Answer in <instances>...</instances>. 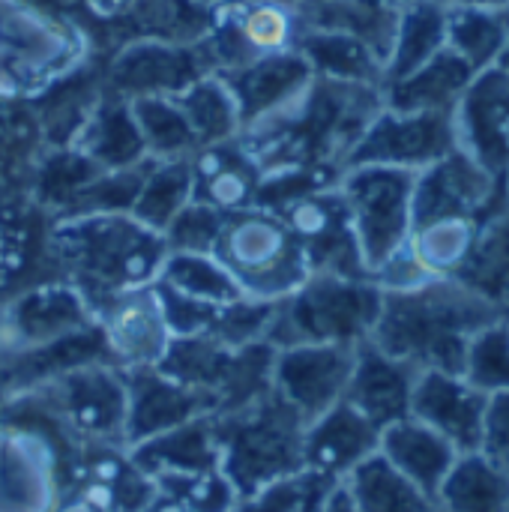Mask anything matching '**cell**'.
<instances>
[{
  "label": "cell",
  "mask_w": 509,
  "mask_h": 512,
  "mask_svg": "<svg viewBox=\"0 0 509 512\" xmlns=\"http://www.w3.org/2000/svg\"><path fill=\"white\" fill-rule=\"evenodd\" d=\"M459 147L509 180V69L480 72L456 108Z\"/></svg>",
  "instance_id": "ac0fdd59"
},
{
  "label": "cell",
  "mask_w": 509,
  "mask_h": 512,
  "mask_svg": "<svg viewBox=\"0 0 509 512\" xmlns=\"http://www.w3.org/2000/svg\"><path fill=\"white\" fill-rule=\"evenodd\" d=\"M264 168L243 138L198 147L192 153L195 201L216 207L219 213H237L255 207Z\"/></svg>",
  "instance_id": "603a6c76"
},
{
  "label": "cell",
  "mask_w": 509,
  "mask_h": 512,
  "mask_svg": "<svg viewBox=\"0 0 509 512\" xmlns=\"http://www.w3.org/2000/svg\"><path fill=\"white\" fill-rule=\"evenodd\" d=\"M438 512H509V471L483 450L459 456L444 480Z\"/></svg>",
  "instance_id": "f546056e"
},
{
  "label": "cell",
  "mask_w": 509,
  "mask_h": 512,
  "mask_svg": "<svg viewBox=\"0 0 509 512\" xmlns=\"http://www.w3.org/2000/svg\"><path fill=\"white\" fill-rule=\"evenodd\" d=\"M384 309V288L375 279L309 273V279L276 306L270 345H348L372 339Z\"/></svg>",
  "instance_id": "5b68a950"
},
{
  "label": "cell",
  "mask_w": 509,
  "mask_h": 512,
  "mask_svg": "<svg viewBox=\"0 0 509 512\" xmlns=\"http://www.w3.org/2000/svg\"><path fill=\"white\" fill-rule=\"evenodd\" d=\"M462 378L477 387L486 396L495 393H507L509 390V324L507 315L495 318L492 324H486L483 330L474 333L468 354H465V366H462Z\"/></svg>",
  "instance_id": "ab89813d"
},
{
  "label": "cell",
  "mask_w": 509,
  "mask_h": 512,
  "mask_svg": "<svg viewBox=\"0 0 509 512\" xmlns=\"http://www.w3.org/2000/svg\"><path fill=\"white\" fill-rule=\"evenodd\" d=\"M156 486L168 495H174L180 504H186L192 512H231L237 504V489L231 480L216 471L204 474H174V477H159Z\"/></svg>",
  "instance_id": "7bdbcfd3"
},
{
  "label": "cell",
  "mask_w": 509,
  "mask_h": 512,
  "mask_svg": "<svg viewBox=\"0 0 509 512\" xmlns=\"http://www.w3.org/2000/svg\"><path fill=\"white\" fill-rule=\"evenodd\" d=\"M480 450L509 471V390L489 396L486 429H483V447Z\"/></svg>",
  "instance_id": "bcb514c9"
},
{
  "label": "cell",
  "mask_w": 509,
  "mask_h": 512,
  "mask_svg": "<svg viewBox=\"0 0 509 512\" xmlns=\"http://www.w3.org/2000/svg\"><path fill=\"white\" fill-rule=\"evenodd\" d=\"M342 486L360 512H438L435 498L417 489L405 474H399L381 453L360 462Z\"/></svg>",
  "instance_id": "d6a6232c"
},
{
  "label": "cell",
  "mask_w": 509,
  "mask_h": 512,
  "mask_svg": "<svg viewBox=\"0 0 509 512\" xmlns=\"http://www.w3.org/2000/svg\"><path fill=\"white\" fill-rule=\"evenodd\" d=\"M489 396L456 372H420L411 417L444 435L462 456L483 447Z\"/></svg>",
  "instance_id": "e0dca14e"
},
{
  "label": "cell",
  "mask_w": 509,
  "mask_h": 512,
  "mask_svg": "<svg viewBox=\"0 0 509 512\" xmlns=\"http://www.w3.org/2000/svg\"><path fill=\"white\" fill-rule=\"evenodd\" d=\"M501 57H504V60H501V66H504V69H509V42H507V48H504V54H501Z\"/></svg>",
  "instance_id": "11a10c76"
},
{
  "label": "cell",
  "mask_w": 509,
  "mask_h": 512,
  "mask_svg": "<svg viewBox=\"0 0 509 512\" xmlns=\"http://www.w3.org/2000/svg\"><path fill=\"white\" fill-rule=\"evenodd\" d=\"M213 255L249 300L282 303L309 279V261L288 222L264 207L225 213Z\"/></svg>",
  "instance_id": "8992f818"
},
{
  "label": "cell",
  "mask_w": 509,
  "mask_h": 512,
  "mask_svg": "<svg viewBox=\"0 0 509 512\" xmlns=\"http://www.w3.org/2000/svg\"><path fill=\"white\" fill-rule=\"evenodd\" d=\"M354 351L348 345H285L273 360V393L309 426L345 399Z\"/></svg>",
  "instance_id": "7c38bea8"
},
{
  "label": "cell",
  "mask_w": 509,
  "mask_h": 512,
  "mask_svg": "<svg viewBox=\"0 0 509 512\" xmlns=\"http://www.w3.org/2000/svg\"><path fill=\"white\" fill-rule=\"evenodd\" d=\"M509 27L504 9H471L456 6L447 15V48H453L477 75L504 54Z\"/></svg>",
  "instance_id": "74e56055"
},
{
  "label": "cell",
  "mask_w": 509,
  "mask_h": 512,
  "mask_svg": "<svg viewBox=\"0 0 509 512\" xmlns=\"http://www.w3.org/2000/svg\"><path fill=\"white\" fill-rule=\"evenodd\" d=\"M264 3H276V6H288V9H300L306 0H264Z\"/></svg>",
  "instance_id": "f5cc1de1"
},
{
  "label": "cell",
  "mask_w": 509,
  "mask_h": 512,
  "mask_svg": "<svg viewBox=\"0 0 509 512\" xmlns=\"http://www.w3.org/2000/svg\"><path fill=\"white\" fill-rule=\"evenodd\" d=\"M489 300L504 315L509 312V204L498 210L477 234L468 258L450 276Z\"/></svg>",
  "instance_id": "4dcf8cb0"
},
{
  "label": "cell",
  "mask_w": 509,
  "mask_h": 512,
  "mask_svg": "<svg viewBox=\"0 0 509 512\" xmlns=\"http://www.w3.org/2000/svg\"><path fill=\"white\" fill-rule=\"evenodd\" d=\"M156 285V282H153ZM159 291V300H162V309H165V321L177 336H198V333H207L210 324H213V315L219 306H207V303H198V300H189L183 294H174L162 285H156Z\"/></svg>",
  "instance_id": "f6af8a7d"
},
{
  "label": "cell",
  "mask_w": 509,
  "mask_h": 512,
  "mask_svg": "<svg viewBox=\"0 0 509 512\" xmlns=\"http://www.w3.org/2000/svg\"><path fill=\"white\" fill-rule=\"evenodd\" d=\"M315 512H360V510H357V504L351 501L348 489H345L342 483H336V486L321 498V504H318V510Z\"/></svg>",
  "instance_id": "681fc988"
},
{
  "label": "cell",
  "mask_w": 509,
  "mask_h": 512,
  "mask_svg": "<svg viewBox=\"0 0 509 512\" xmlns=\"http://www.w3.org/2000/svg\"><path fill=\"white\" fill-rule=\"evenodd\" d=\"M447 15L450 9L438 0H408L399 18L396 45L387 60V81L405 78L420 69L438 51L447 48Z\"/></svg>",
  "instance_id": "836d02e7"
},
{
  "label": "cell",
  "mask_w": 509,
  "mask_h": 512,
  "mask_svg": "<svg viewBox=\"0 0 509 512\" xmlns=\"http://www.w3.org/2000/svg\"><path fill=\"white\" fill-rule=\"evenodd\" d=\"M444 3L447 9H456V6H471V9H509V0H438Z\"/></svg>",
  "instance_id": "816d5d0a"
},
{
  "label": "cell",
  "mask_w": 509,
  "mask_h": 512,
  "mask_svg": "<svg viewBox=\"0 0 509 512\" xmlns=\"http://www.w3.org/2000/svg\"><path fill=\"white\" fill-rule=\"evenodd\" d=\"M216 18V6L207 0H135V6L114 24H105L114 33V42L156 39L174 45L201 42Z\"/></svg>",
  "instance_id": "83f0119b"
},
{
  "label": "cell",
  "mask_w": 509,
  "mask_h": 512,
  "mask_svg": "<svg viewBox=\"0 0 509 512\" xmlns=\"http://www.w3.org/2000/svg\"><path fill=\"white\" fill-rule=\"evenodd\" d=\"M132 6H135V0H84V12H87V18H93L96 24H114V21H120Z\"/></svg>",
  "instance_id": "7dc6e473"
},
{
  "label": "cell",
  "mask_w": 509,
  "mask_h": 512,
  "mask_svg": "<svg viewBox=\"0 0 509 512\" xmlns=\"http://www.w3.org/2000/svg\"><path fill=\"white\" fill-rule=\"evenodd\" d=\"M279 216L297 234L312 273L372 279L363 264V255H360V246L348 219V207L339 192V180L291 201L285 210H279Z\"/></svg>",
  "instance_id": "4fadbf2b"
},
{
  "label": "cell",
  "mask_w": 509,
  "mask_h": 512,
  "mask_svg": "<svg viewBox=\"0 0 509 512\" xmlns=\"http://www.w3.org/2000/svg\"><path fill=\"white\" fill-rule=\"evenodd\" d=\"M195 198L192 156L186 159H153L132 204V216L153 231H165L174 216Z\"/></svg>",
  "instance_id": "e575fe53"
},
{
  "label": "cell",
  "mask_w": 509,
  "mask_h": 512,
  "mask_svg": "<svg viewBox=\"0 0 509 512\" xmlns=\"http://www.w3.org/2000/svg\"><path fill=\"white\" fill-rule=\"evenodd\" d=\"M72 512H105V510H90V507H69Z\"/></svg>",
  "instance_id": "9f6ffc18"
},
{
  "label": "cell",
  "mask_w": 509,
  "mask_h": 512,
  "mask_svg": "<svg viewBox=\"0 0 509 512\" xmlns=\"http://www.w3.org/2000/svg\"><path fill=\"white\" fill-rule=\"evenodd\" d=\"M123 378H126V447H135L180 423L210 414L204 396L183 387L159 366L123 369Z\"/></svg>",
  "instance_id": "7402d4cb"
},
{
  "label": "cell",
  "mask_w": 509,
  "mask_h": 512,
  "mask_svg": "<svg viewBox=\"0 0 509 512\" xmlns=\"http://www.w3.org/2000/svg\"><path fill=\"white\" fill-rule=\"evenodd\" d=\"M417 378L420 372L411 363L381 351L372 339H366L354 351V369L345 390V402L357 408L366 420H372L378 429H387L411 417Z\"/></svg>",
  "instance_id": "ffe728a7"
},
{
  "label": "cell",
  "mask_w": 509,
  "mask_h": 512,
  "mask_svg": "<svg viewBox=\"0 0 509 512\" xmlns=\"http://www.w3.org/2000/svg\"><path fill=\"white\" fill-rule=\"evenodd\" d=\"M96 327L120 369L159 366L174 342L156 285L120 291L93 306Z\"/></svg>",
  "instance_id": "9a60e30c"
},
{
  "label": "cell",
  "mask_w": 509,
  "mask_h": 512,
  "mask_svg": "<svg viewBox=\"0 0 509 512\" xmlns=\"http://www.w3.org/2000/svg\"><path fill=\"white\" fill-rule=\"evenodd\" d=\"M69 147H75L99 171H123L150 159L129 99L105 87Z\"/></svg>",
  "instance_id": "cb8c5ba5"
},
{
  "label": "cell",
  "mask_w": 509,
  "mask_h": 512,
  "mask_svg": "<svg viewBox=\"0 0 509 512\" xmlns=\"http://www.w3.org/2000/svg\"><path fill=\"white\" fill-rule=\"evenodd\" d=\"M177 102L192 126L198 147L240 138V132H243L240 108H237V99L222 75L210 72V75L198 78L189 90H183L177 96Z\"/></svg>",
  "instance_id": "d590c367"
},
{
  "label": "cell",
  "mask_w": 509,
  "mask_h": 512,
  "mask_svg": "<svg viewBox=\"0 0 509 512\" xmlns=\"http://www.w3.org/2000/svg\"><path fill=\"white\" fill-rule=\"evenodd\" d=\"M330 489L333 486L303 471L297 477L264 486L252 495H240L231 512H315Z\"/></svg>",
  "instance_id": "b9f144b4"
},
{
  "label": "cell",
  "mask_w": 509,
  "mask_h": 512,
  "mask_svg": "<svg viewBox=\"0 0 509 512\" xmlns=\"http://www.w3.org/2000/svg\"><path fill=\"white\" fill-rule=\"evenodd\" d=\"M507 324H509V312H507Z\"/></svg>",
  "instance_id": "680465c9"
},
{
  "label": "cell",
  "mask_w": 509,
  "mask_h": 512,
  "mask_svg": "<svg viewBox=\"0 0 509 512\" xmlns=\"http://www.w3.org/2000/svg\"><path fill=\"white\" fill-rule=\"evenodd\" d=\"M129 105L150 159H186L198 150L192 126L177 99L147 96V99H132Z\"/></svg>",
  "instance_id": "f35d334b"
},
{
  "label": "cell",
  "mask_w": 509,
  "mask_h": 512,
  "mask_svg": "<svg viewBox=\"0 0 509 512\" xmlns=\"http://www.w3.org/2000/svg\"><path fill=\"white\" fill-rule=\"evenodd\" d=\"M477 72L453 51L444 48L420 69L384 84V105L393 111H456Z\"/></svg>",
  "instance_id": "4316f807"
},
{
  "label": "cell",
  "mask_w": 509,
  "mask_h": 512,
  "mask_svg": "<svg viewBox=\"0 0 509 512\" xmlns=\"http://www.w3.org/2000/svg\"><path fill=\"white\" fill-rule=\"evenodd\" d=\"M15 396L42 408L81 447H126V378L114 363H87Z\"/></svg>",
  "instance_id": "ba28073f"
},
{
  "label": "cell",
  "mask_w": 509,
  "mask_h": 512,
  "mask_svg": "<svg viewBox=\"0 0 509 512\" xmlns=\"http://www.w3.org/2000/svg\"><path fill=\"white\" fill-rule=\"evenodd\" d=\"M378 444L381 429L342 399L336 408H330L306 426L303 471L327 486H336L360 462L378 453Z\"/></svg>",
  "instance_id": "d6986e66"
},
{
  "label": "cell",
  "mask_w": 509,
  "mask_h": 512,
  "mask_svg": "<svg viewBox=\"0 0 509 512\" xmlns=\"http://www.w3.org/2000/svg\"><path fill=\"white\" fill-rule=\"evenodd\" d=\"M156 285L207 306H225L243 297L213 252H168Z\"/></svg>",
  "instance_id": "8d00e7d4"
},
{
  "label": "cell",
  "mask_w": 509,
  "mask_h": 512,
  "mask_svg": "<svg viewBox=\"0 0 509 512\" xmlns=\"http://www.w3.org/2000/svg\"><path fill=\"white\" fill-rule=\"evenodd\" d=\"M294 48L306 57L315 78L348 81V84H372V87H384V81H387L384 60L357 36L336 33V30L300 27Z\"/></svg>",
  "instance_id": "f1b7e54d"
},
{
  "label": "cell",
  "mask_w": 509,
  "mask_h": 512,
  "mask_svg": "<svg viewBox=\"0 0 509 512\" xmlns=\"http://www.w3.org/2000/svg\"><path fill=\"white\" fill-rule=\"evenodd\" d=\"M63 465L54 444L27 426L0 423V512H57Z\"/></svg>",
  "instance_id": "5bb4252c"
},
{
  "label": "cell",
  "mask_w": 509,
  "mask_h": 512,
  "mask_svg": "<svg viewBox=\"0 0 509 512\" xmlns=\"http://www.w3.org/2000/svg\"><path fill=\"white\" fill-rule=\"evenodd\" d=\"M78 60V36L66 21L24 3H0V90L30 93L57 81Z\"/></svg>",
  "instance_id": "9c48e42d"
},
{
  "label": "cell",
  "mask_w": 509,
  "mask_h": 512,
  "mask_svg": "<svg viewBox=\"0 0 509 512\" xmlns=\"http://www.w3.org/2000/svg\"><path fill=\"white\" fill-rule=\"evenodd\" d=\"M222 222H225V213L192 198L174 216V222L162 231V237H165L168 252H213Z\"/></svg>",
  "instance_id": "ee69618b"
},
{
  "label": "cell",
  "mask_w": 509,
  "mask_h": 512,
  "mask_svg": "<svg viewBox=\"0 0 509 512\" xmlns=\"http://www.w3.org/2000/svg\"><path fill=\"white\" fill-rule=\"evenodd\" d=\"M276 306L279 303L237 297V300H231V303L216 309L213 324H210L207 333L213 339H219L222 345H228V348H243V345L267 342L273 318H276Z\"/></svg>",
  "instance_id": "60d3db41"
},
{
  "label": "cell",
  "mask_w": 509,
  "mask_h": 512,
  "mask_svg": "<svg viewBox=\"0 0 509 512\" xmlns=\"http://www.w3.org/2000/svg\"><path fill=\"white\" fill-rule=\"evenodd\" d=\"M6 399H9V393H6V387H3V381H0V411H3V405H6Z\"/></svg>",
  "instance_id": "db71d44e"
},
{
  "label": "cell",
  "mask_w": 509,
  "mask_h": 512,
  "mask_svg": "<svg viewBox=\"0 0 509 512\" xmlns=\"http://www.w3.org/2000/svg\"><path fill=\"white\" fill-rule=\"evenodd\" d=\"M93 309L69 282L39 285L0 312V360L93 327Z\"/></svg>",
  "instance_id": "2e32d148"
},
{
  "label": "cell",
  "mask_w": 509,
  "mask_h": 512,
  "mask_svg": "<svg viewBox=\"0 0 509 512\" xmlns=\"http://www.w3.org/2000/svg\"><path fill=\"white\" fill-rule=\"evenodd\" d=\"M222 78L237 99L240 123L246 132L261 120L285 111L291 102H297L312 84L315 72L297 48H288V51L264 54Z\"/></svg>",
  "instance_id": "44dd1931"
},
{
  "label": "cell",
  "mask_w": 509,
  "mask_h": 512,
  "mask_svg": "<svg viewBox=\"0 0 509 512\" xmlns=\"http://www.w3.org/2000/svg\"><path fill=\"white\" fill-rule=\"evenodd\" d=\"M378 453L429 498H438L444 480L462 456L444 435H438L417 417H405L381 429Z\"/></svg>",
  "instance_id": "d4e9b609"
},
{
  "label": "cell",
  "mask_w": 509,
  "mask_h": 512,
  "mask_svg": "<svg viewBox=\"0 0 509 512\" xmlns=\"http://www.w3.org/2000/svg\"><path fill=\"white\" fill-rule=\"evenodd\" d=\"M456 147V111H393L384 105L348 153L342 171L357 165H387L420 174Z\"/></svg>",
  "instance_id": "30bf717a"
},
{
  "label": "cell",
  "mask_w": 509,
  "mask_h": 512,
  "mask_svg": "<svg viewBox=\"0 0 509 512\" xmlns=\"http://www.w3.org/2000/svg\"><path fill=\"white\" fill-rule=\"evenodd\" d=\"M129 456L153 480L174 477V474L216 471L222 462L219 438H216V426H213L210 414L195 417L189 423H180L162 435H153V438L129 447Z\"/></svg>",
  "instance_id": "484cf974"
},
{
  "label": "cell",
  "mask_w": 509,
  "mask_h": 512,
  "mask_svg": "<svg viewBox=\"0 0 509 512\" xmlns=\"http://www.w3.org/2000/svg\"><path fill=\"white\" fill-rule=\"evenodd\" d=\"M231 357H234V348L222 345L210 333L177 336L171 342V348L165 351L159 369L165 375H171L174 381H180L183 387L204 396L207 405H210V417H213L219 393H222L228 369H231Z\"/></svg>",
  "instance_id": "1f68e13d"
},
{
  "label": "cell",
  "mask_w": 509,
  "mask_h": 512,
  "mask_svg": "<svg viewBox=\"0 0 509 512\" xmlns=\"http://www.w3.org/2000/svg\"><path fill=\"white\" fill-rule=\"evenodd\" d=\"M501 315V309L462 282L429 279L414 288L384 291V309L372 342L411 363L417 372L462 375L474 333Z\"/></svg>",
  "instance_id": "7a4b0ae2"
},
{
  "label": "cell",
  "mask_w": 509,
  "mask_h": 512,
  "mask_svg": "<svg viewBox=\"0 0 509 512\" xmlns=\"http://www.w3.org/2000/svg\"><path fill=\"white\" fill-rule=\"evenodd\" d=\"M509 204V180L483 168L462 147L417 174L414 228L405 252L429 279H450L480 228Z\"/></svg>",
  "instance_id": "6da1fadb"
},
{
  "label": "cell",
  "mask_w": 509,
  "mask_h": 512,
  "mask_svg": "<svg viewBox=\"0 0 509 512\" xmlns=\"http://www.w3.org/2000/svg\"><path fill=\"white\" fill-rule=\"evenodd\" d=\"M27 3L48 12V15H54V18H60V21H75V18L87 15L84 0H27Z\"/></svg>",
  "instance_id": "c3c4849f"
},
{
  "label": "cell",
  "mask_w": 509,
  "mask_h": 512,
  "mask_svg": "<svg viewBox=\"0 0 509 512\" xmlns=\"http://www.w3.org/2000/svg\"><path fill=\"white\" fill-rule=\"evenodd\" d=\"M48 243L66 282L90 309L120 291L153 285L168 255L165 237L132 213L63 216Z\"/></svg>",
  "instance_id": "3957f363"
},
{
  "label": "cell",
  "mask_w": 509,
  "mask_h": 512,
  "mask_svg": "<svg viewBox=\"0 0 509 512\" xmlns=\"http://www.w3.org/2000/svg\"><path fill=\"white\" fill-rule=\"evenodd\" d=\"M141 512H192L186 504H180L174 495H168V492H162L159 486H156V495H153V501L144 507Z\"/></svg>",
  "instance_id": "f907efd6"
},
{
  "label": "cell",
  "mask_w": 509,
  "mask_h": 512,
  "mask_svg": "<svg viewBox=\"0 0 509 512\" xmlns=\"http://www.w3.org/2000/svg\"><path fill=\"white\" fill-rule=\"evenodd\" d=\"M210 72L213 69L198 42L174 45L156 39H132L114 48L102 72V87L129 102L147 96L177 99L183 90H189L198 78Z\"/></svg>",
  "instance_id": "8fae6325"
},
{
  "label": "cell",
  "mask_w": 509,
  "mask_h": 512,
  "mask_svg": "<svg viewBox=\"0 0 509 512\" xmlns=\"http://www.w3.org/2000/svg\"><path fill=\"white\" fill-rule=\"evenodd\" d=\"M417 171L357 165L339 174V192L369 276L375 279L411 240Z\"/></svg>",
  "instance_id": "52a82bcc"
},
{
  "label": "cell",
  "mask_w": 509,
  "mask_h": 512,
  "mask_svg": "<svg viewBox=\"0 0 509 512\" xmlns=\"http://www.w3.org/2000/svg\"><path fill=\"white\" fill-rule=\"evenodd\" d=\"M210 6H222V3H228V0H207Z\"/></svg>",
  "instance_id": "6f0895ef"
},
{
  "label": "cell",
  "mask_w": 509,
  "mask_h": 512,
  "mask_svg": "<svg viewBox=\"0 0 509 512\" xmlns=\"http://www.w3.org/2000/svg\"><path fill=\"white\" fill-rule=\"evenodd\" d=\"M213 426L222 456L219 468L237 495L303 474L306 423L273 390L240 411L213 417Z\"/></svg>",
  "instance_id": "277c9868"
}]
</instances>
